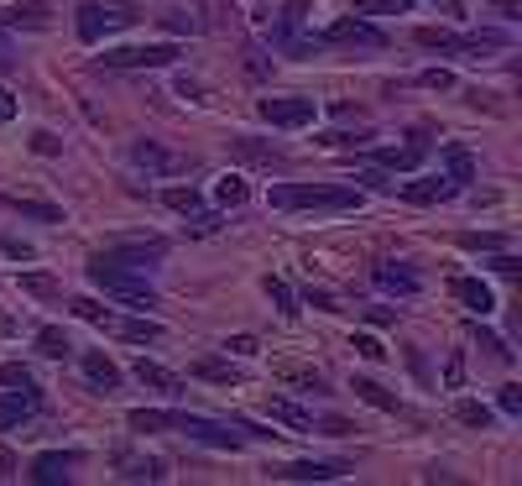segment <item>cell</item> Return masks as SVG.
Listing matches in <instances>:
<instances>
[{
    "label": "cell",
    "instance_id": "277c9868",
    "mask_svg": "<svg viewBox=\"0 0 522 486\" xmlns=\"http://www.w3.org/2000/svg\"><path fill=\"white\" fill-rule=\"evenodd\" d=\"M136 22V11L131 5H100V0H79V37L84 43H100L110 32H121V26Z\"/></svg>",
    "mask_w": 522,
    "mask_h": 486
},
{
    "label": "cell",
    "instance_id": "d6a6232c",
    "mask_svg": "<svg viewBox=\"0 0 522 486\" xmlns=\"http://www.w3.org/2000/svg\"><path fill=\"white\" fill-rule=\"evenodd\" d=\"M214 199H220L225 210H235V204H246V199H251L246 178H235V173H230V178H220V189H214Z\"/></svg>",
    "mask_w": 522,
    "mask_h": 486
},
{
    "label": "cell",
    "instance_id": "11a10c76",
    "mask_svg": "<svg viewBox=\"0 0 522 486\" xmlns=\"http://www.w3.org/2000/svg\"><path fill=\"white\" fill-rule=\"evenodd\" d=\"M319 434H350V423H345V419H324V423H319Z\"/></svg>",
    "mask_w": 522,
    "mask_h": 486
},
{
    "label": "cell",
    "instance_id": "52a82bcc",
    "mask_svg": "<svg viewBox=\"0 0 522 486\" xmlns=\"http://www.w3.org/2000/svg\"><path fill=\"white\" fill-rule=\"evenodd\" d=\"M256 110H261V121H267V126H282V131L309 126V121H313V100H309V94H267Z\"/></svg>",
    "mask_w": 522,
    "mask_h": 486
},
{
    "label": "cell",
    "instance_id": "681fc988",
    "mask_svg": "<svg viewBox=\"0 0 522 486\" xmlns=\"http://www.w3.org/2000/svg\"><path fill=\"white\" fill-rule=\"evenodd\" d=\"M5 68H16V47H11V37L0 32V74H5Z\"/></svg>",
    "mask_w": 522,
    "mask_h": 486
},
{
    "label": "cell",
    "instance_id": "9a60e30c",
    "mask_svg": "<svg viewBox=\"0 0 522 486\" xmlns=\"http://www.w3.org/2000/svg\"><path fill=\"white\" fill-rule=\"evenodd\" d=\"M5 26H21V32H47L53 26V5L47 0H16L5 11Z\"/></svg>",
    "mask_w": 522,
    "mask_h": 486
},
{
    "label": "cell",
    "instance_id": "7a4b0ae2",
    "mask_svg": "<svg viewBox=\"0 0 522 486\" xmlns=\"http://www.w3.org/2000/svg\"><path fill=\"white\" fill-rule=\"evenodd\" d=\"M267 199L271 210H355L360 189H350V183H277Z\"/></svg>",
    "mask_w": 522,
    "mask_h": 486
},
{
    "label": "cell",
    "instance_id": "30bf717a",
    "mask_svg": "<svg viewBox=\"0 0 522 486\" xmlns=\"http://www.w3.org/2000/svg\"><path fill=\"white\" fill-rule=\"evenodd\" d=\"M131 163H136L142 173H152V178H167V173H178V168H183V157H178V152H167V147H157L152 136L131 142Z\"/></svg>",
    "mask_w": 522,
    "mask_h": 486
},
{
    "label": "cell",
    "instance_id": "ee69618b",
    "mask_svg": "<svg viewBox=\"0 0 522 486\" xmlns=\"http://www.w3.org/2000/svg\"><path fill=\"white\" fill-rule=\"evenodd\" d=\"M497 408H501V413H507V419H517V413H522V387H501Z\"/></svg>",
    "mask_w": 522,
    "mask_h": 486
},
{
    "label": "cell",
    "instance_id": "ffe728a7",
    "mask_svg": "<svg viewBox=\"0 0 522 486\" xmlns=\"http://www.w3.org/2000/svg\"><path fill=\"white\" fill-rule=\"evenodd\" d=\"M282 476L288 481H340V476H350V465L345 461H292Z\"/></svg>",
    "mask_w": 522,
    "mask_h": 486
},
{
    "label": "cell",
    "instance_id": "836d02e7",
    "mask_svg": "<svg viewBox=\"0 0 522 486\" xmlns=\"http://www.w3.org/2000/svg\"><path fill=\"white\" fill-rule=\"evenodd\" d=\"M459 246H465V252H501V246H507V235H491V231H465V235H459Z\"/></svg>",
    "mask_w": 522,
    "mask_h": 486
},
{
    "label": "cell",
    "instance_id": "cb8c5ba5",
    "mask_svg": "<svg viewBox=\"0 0 522 486\" xmlns=\"http://www.w3.org/2000/svg\"><path fill=\"white\" fill-rule=\"evenodd\" d=\"M193 377H199V382H220V387H235L241 372H235L230 361H220V356H199V361H193Z\"/></svg>",
    "mask_w": 522,
    "mask_h": 486
},
{
    "label": "cell",
    "instance_id": "f907efd6",
    "mask_svg": "<svg viewBox=\"0 0 522 486\" xmlns=\"http://www.w3.org/2000/svg\"><path fill=\"white\" fill-rule=\"evenodd\" d=\"M235 429H246L251 440H277V434H271V429H261V423H251V419H235Z\"/></svg>",
    "mask_w": 522,
    "mask_h": 486
},
{
    "label": "cell",
    "instance_id": "ac0fdd59",
    "mask_svg": "<svg viewBox=\"0 0 522 486\" xmlns=\"http://www.w3.org/2000/svg\"><path fill=\"white\" fill-rule=\"evenodd\" d=\"M230 157H235V163H261V168H271V163H282V147H277V142H256V136H230Z\"/></svg>",
    "mask_w": 522,
    "mask_h": 486
},
{
    "label": "cell",
    "instance_id": "7402d4cb",
    "mask_svg": "<svg viewBox=\"0 0 522 486\" xmlns=\"http://www.w3.org/2000/svg\"><path fill=\"white\" fill-rule=\"evenodd\" d=\"M125 423H131L136 434H167V429L178 423V413H163V408H131Z\"/></svg>",
    "mask_w": 522,
    "mask_h": 486
},
{
    "label": "cell",
    "instance_id": "e0dca14e",
    "mask_svg": "<svg viewBox=\"0 0 522 486\" xmlns=\"http://www.w3.org/2000/svg\"><path fill=\"white\" fill-rule=\"evenodd\" d=\"M0 210L21 214V220H42V225H58L63 220L58 204H47V199H21V193H0Z\"/></svg>",
    "mask_w": 522,
    "mask_h": 486
},
{
    "label": "cell",
    "instance_id": "f5cc1de1",
    "mask_svg": "<svg viewBox=\"0 0 522 486\" xmlns=\"http://www.w3.org/2000/svg\"><path fill=\"white\" fill-rule=\"evenodd\" d=\"M303 303H313V309H340V303H334L330 293H319V288H309V293H303Z\"/></svg>",
    "mask_w": 522,
    "mask_h": 486
},
{
    "label": "cell",
    "instance_id": "8d00e7d4",
    "mask_svg": "<svg viewBox=\"0 0 522 486\" xmlns=\"http://www.w3.org/2000/svg\"><path fill=\"white\" fill-rule=\"evenodd\" d=\"M470 335H476V345H486V356H497V361H512V345H507V340L501 335H491V330H470Z\"/></svg>",
    "mask_w": 522,
    "mask_h": 486
},
{
    "label": "cell",
    "instance_id": "4dcf8cb0",
    "mask_svg": "<svg viewBox=\"0 0 522 486\" xmlns=\"http://www.w3.org/2000/svg\"><path fill=\"white\" fill-rule=\"evenodd\" d=\"M413 11V0H355V16H402Z\"/></svg>",
    "mask_w": 522,
    "mask_h": 486
},
{
    "label": "cell",
    "instance_id": "8fae6325",
    "mask_svg": "<svg viewBox=\"0 0 522 486\" xmlns=\"http://www.w3.org/2000/svg\"><path fill=\"white\" fill-rule=\"evenodd\" d=\"M42 408V392L37 387H21V392H0V429H16V423H26L32 413Z\"/></svg>",
    "mask_w": 522,
    "mask_h": 486
},
{
    "label": "cell",
    "instance_id": "7dc6e473",
    "mask_svg": "<svg viewBox=\"0 0 522 486\" xmlns=\"http://www.w3.org/2000/svg\"><path fill=\"white\" fill-rule=\"evenodd\" d=\"M163 26H167V32H199L204 22H199V16H183V11H172V16H163Z\"/></svg>",
    "mask_w": 522,
    "mask_h": 486
},
{
    "label": "cell",
    "instance_id": "1f68e13d",
    "mask_svg": "<svg viewBox=\"0 0 522 486\" xmlns=\"http://www.w3.org/2000/svg\"><path fill=\"white\" fill-rule=\"evenodd\" d=\"M115 330L125 340H163V324L157 319H115Z\"/></svg>",
    "mask_w": 522,
    "mask_h": 486
},
{
    "label": "cell",
    "instance_id": "bcb514c9",
    "mask_svg": "<svg viewBox=\"0 0 522 486\" xmlns=\"http://www.w3.org/2000/svg\"><path fill=\"white\" fill-rule=\"evenodd\" d=\"M246 68H251V79H267L271 64H267V53L261 47H246Z\"/></svg>",
    "mask_w": 522,
    "mask_h": 486
},
{
    "label": "cell",
    "instance_id": "ab89813d",
    "mask_svg": "<svg viewBox=\"0 0 522 486\" xmlns=\"http://www.w3.org/2000/svg\"><path fill=\"white\" fill-rule=\"evenodd\" d=\"M163 204H167V210H178V214H193V210H199V193H193V189H167Z\"/></svg>",
    "mask_w": 522,
    "mask_h": 486
},
{
    "label": "cell",
    "instance_id": "4fadbf2b",
    "mask_svg": "<svg viewBox=\"0 0 522 486\" xmlns=\"http://www.w3.org/2000/svg\"><path fill=\"white\" fill-rule=\"evenodd\" d=\"M136 382H142L146 392H157V398H183L188 387H183V377H172L167 366H157V361H136Z\"/></svg>",
    "mask_w": 522,
    "mask_h": 486
},
{
    "label": "cell",
    "instance_id": "6f0895ef",
    "mask_svg": "<svg viewBox=\"0 0 522 486\" xmlns=\"http://www.w3.org/2000/svg\"><path fill=\"white\" fill-rule=\"evenodd\" d=\"M5 256H16V262H26V256H32V246H26V241H5Z\"/></svg>",
    "mask_w": 522,
    "mask_h": 486
},
{
    "label": "cell",
    "instance_id": "8992f818",
    "mask_svg": "<svg viewBox=\"0 0 522 486\" xmlns=\"http://www.w3.org/2000/svg\"><path fill=\"white\" fill-rule=\"evenodd\" d=\"M104 256L121 262V267H136V273H152V267L167 256V241L163 235H121V241H110Z\"/></svg>",
    "mask_w": 522,
    "mask_h": 486
},
{
    "label": "cell",
    "instance_id": "f1b7e54d",
    "mask_svg": "<svg viewBox=\"0 0 522 486\" xmlns=\"http://www.w3.org/2000/svg\"><path fill=\"white\" fill-rule=\"evenodd\" d=\"M21 293H32V298H63V283H58V277H47V273H21Z\"/></svg>",
    "mask_w": 522,
    "mask_h": 486
},
{
    "label": "cell",
    "instance_id": "9f6ffc18",
    "mask_svg": "<svg viewBox=\"0 0 522 486\" xmlns=\"http://www.w3.org/2000/svg\"><path fill=\"white\" fill-rule=\"evenodd\" d=\"M178 94H183V100H193V105H199V100H204V94H199V84H193V79H178Z\"/></svg>",
    "mask_w": 522,
    "mask_h": 486
},
{
    "label": "cell",
    "instance_id": "c3c4849f",
    "mask_svg": "<svg viewBox=\"0 0 522 486\" xmlns=\"http://www.w3.org/2000/svg\"><path fill=\"white\" fill-rule=\"evenodd\" d=\"M444 382H449V387H459V382H465V356H459V351L444 361Z\"/></svg>",
    "mask_w": 522,
    "mask_h": 486
},
{
    "label": "cell",
    "instance_id": "e575fe53",
    "mask_svg": "<svg viewBox=\"0 0 522 486\" xmlns=\"http://www.w3.org/2000/svg\"><path fill=\"white\" fill-rule=\"evenodd\" d=\"M125 481H163V461H125Z\"/></svg>",
    "mask_w": 522,
    "mask_h": 486
},
{
    "label": "cell",
    "instance_id": "83f0119b",
    "mask_svg": "<svg viewBox=\"0 0 522 486\" xmlns=\"http://www.w3.org/2000/svg\"><path fill=\"white\" fill-rule=\"evenodd\" d=\"M74 314H79L84 324H94V330H115V314H110L104 303H94V298H74Z\"/></svg>",
    "mask_w": 522,
    "mask_h": 486
},
{
    "label": "cell",
    "instance_id": "680465c9",
    "mask_svg": "<svg viewBox=\"0 0 522 486\" xmlns=\"http://www.w3.org/2000/svg\"><path fill=\"white\" fill-rule=\"evenodd\" d=\"M0 476H16V455H11L5 444H0Z\"/></svg>",
    "mask_w": 522,
    "mask_h": 486
},
{
    "label": "cell",
    "instance_id": "4316f807",
    "mask_svg": "<svg viewBox=\"0 0 522 486\" xmlns=\"http://www.w3.org/2000/svg\"><path fill=\"white\" fill-rule=\"evenodd\" d=\"M413 43H418V47H438V53H455V47H459V32H449V26H418Z\"/></svg>",
    "mask_w": 522,
    "mask_h": 486
},
{
    "label": "cell",
    "instance_id": "3957f363",
    "mask_svg": "<svg viewBox=\"0 0 522 486\" xmlns=\"http://www.w3.org/2000/svg\"><path fill=\"white\" fill-rule=\"evenodd\" d=\"M178 43H136V47H104L100 68H115V74H131V68H172L178 64Z\"/></svg>",
    "mask_w": 522,
    "mask_h": 486
},
{
    "label": "cell",
    "instance_id": "d6986e66",
    "mask_svg": "<svg viewBox=\"0 0 522 486\" xmlns=\"http://www.w3.org/2000/svg\"><path fill=\"white\" fill-rule=\"evenodd\" d=\"M84 382H89L94 392H115V387H121V366L104 356V351H89V356H84Z\"/></svg>",
    "mask_w": 522,
    "mask_h": 486
},
{
    "label": "cell",
    "instance_id": "74e56055",
    "mask_svg": "<svg viewBox=\"0 0 522 486\" xmlns=\"http://www.w3.org/2000/svg\"><path fill=\"white\" fill-rule=\"evenodd\" d=\"M455 413H459V423H470V429H491V408H486V402H459Z\"/></svg>",
    "mask_w": 522,
    "mask_h": 486
},
{
    "label": "cell",
    "instance_id": "484cf974",
    "mask_svg": "<svg viewBox=\"0 0 522 486\" xmlns=\"http://www.w3.org/2000/svg\"><path fill=\"white\" fill-rule=\"evenodd\" d=\"M350 387H355V398H360V402H371V408H381V413H397V392H387L381 382H371V377H355Z\"/></svg>",
    "mask_w": 522,
    "mask_h": 486
},
{
    "label": "cell",
    "instance_id": "6da1fadb",
    "mask_svg": "<svg viewBox=\"0 0 522 486\" xmlns=\"http://www.w3.org/2000/svg\"><path fill=\"white\" fill-rule=\"evenodd\" d=\"M89 283L94 288H104L110 298H121L125 309H157V293H152V283H146V273H136V267H121V262H110V256H94L89 262Z\"/></svg>",
    "mask_w": 522,
    "mask_h": 486
},
{
    "label": "cell",
    "instance_id": "db71d44e",
    "mask_svg": "<svg viewBox=\"0 0 522 486\" xmlns=\"http://www.w3.org/2000/svg\"><path fill=\"white\" fill-rule=\"evenodd\" d=\"M355 178H360V189H392V183H387L381 173H355Z\"/></svg>",
    "mask_w": 522,
    "mask_h": 486
},
{
    "label": "cell",
    "instance_id": "816d5d0a",
    "mask_svg": "<svg viewBox=\"0 0 522 486\" xmlns=\"http://www.w3.org/2000/svg\"><path fill=\"white\" fill-rule=\"evenodd\" d=\"M11 115H16V94H11V89H0V126H5Z\"/></svg>",
    "mask_w": 522,
    "mask_h": 486
},
{
    "label": "cell",
    "instance_id": "f35d334b",
    "mask_svg": "<svg viewBox=\"0 0 522 486\" xmlns=\"http://www.w3.org/2000/svg\"><path fill=\"white\" fill-rule=\"evenodd\" d=\"M0 387H11V392H21V387H32V372H26L21 361H5V366H0Z\"/></svg>",
    "mask_w": 522,
    "mask_h": 486
},
{
    "label": "cell",
    "instance_id": "7c38bea8",
    "mask_svg": "<svg viewBox=\"0 0 522 486\" xmlns=\"http://www.w3.org/2000/svg\"><path fill=\"white\" fill-rule=\"evenodd\" d=\"M371 283L381 288V293H397V298H413L418 293V273H413V267H402V262H376Z\"/></svg>",
    "mask_w": 522,
    "mask_h": 486
},
{
    "label": "cell",
    "instance_id": "94428289",
    "mask_svg": "<svg viewBox=\"0 0 522 486\" xmlns=\"http://www.w3.org/2000/svg\"><path fill=\"white\" fill-rule=\"evenodd\" d=\"M428 5H444V11H455L459 16V0H428Z\"/></svg>",
    "mask_w": 522,
    "mask_h": 486
},
{
    "label": "cell",
    "instance_id": "d4e9b609",
    "mask_svg": "<svg viewBox=\"0 0 522 486\" xmlns=\"http://www.w3.org/2000/svg\"><path fill=\"white\" fill-rule=\"evenodd\" d=\"M444 178H449V183H455V189H465V183H470V178H476V157H470V152L465 147H444Z\"/></svg>",
    "mask_w": 522,
    "mask_h": 486
},
{
    "label": "cell",
    "instance_id": "f546056e",
    "mask_svg": "<svg viewBox=\"0 0 522 486\" xmlns=\"http://www.w3.org/2000/svg\"><path fill=\"white\" fill-rule=\"evenodd\" d=\"M37 351H42V356H53V361H63V356H68V335H63L58 324H42V330H37Z\"/></svg>",
    "mask_w": 522,
    "mask_h": 486
},
{
    "label": "cell",
    "instance_id": "9c48e42d",
    "mask_svg": "<svg viewBox=\"0 0 522 486\" xmlns=\"http://www.w3.org/2000/svg\"><path fill=\"white\" fill-rule=\"evenodd\" d=\"M178 434H188V440L209 444V450H241V434L235 429H225V423H209L199 419V413H178V423H172Z\"/></svg>",
    "mask_w": 522,
    "mask_h": 486
},
{
    "label": "cell",
    "instance_id": "f6af8a7d",
    "mask_svg": "<svg viewBox=\"0 0 522 486\" xmlns=\"http://www.w3.org/2000/svg\"><path fill=\"white\" fill-rule=\"evenodd\" d=\"M350 345H355V351H360V356H366V361H381V356H387V345H381V340H376V335H355Z\"/></svg>",
    "mask_w": 522,
    "mask_h": 486
},
{
    "label": "cell",
    "instance_id": "7bdbcfd3",
    "mask_svg": "<svg viewBox=\"0 0 522 486\" xmlns=\"http://www.w3.org/2000/svg\"><path fill=\"white\" fill-rule=\"evenodd\" d=\"M225 351H230V356H256V351H261V340H256V335H230Z\"/></svg>",
    "mask_w": 522,
    "mask_h": 486
},
{
    "label": "cell",
    "instance_id": "ba28073f",
    "mask_svg": "<svg viewBox=\"0 0 522 486\" xmlns=\"http://www.w3.org/2000/svg\"><path fill=\"white\" fill-rule=\"evenodd\" d=\"M376 168H392V173H413L423 157H428V131H413L408 136V147H371L366 152Z\"/></svg>",
    "mask_w": 522,
    "mask_h": 486
},
{
    "label": "cell",
    "instance_id": "60d3db41",
    "mask_svg": "<svg viewBox=\"0 0 522 486\" xmlns=\"http://www.w3.org/2000/svg\"><path fill=\"white\" fill-rule=\"evenodd\" d=\"M32 152H37V157H58L63 142L53 136V131H32Z\"/></svg>",
    "mask_w": 522,
    "mask_h": 486
},
{
    "label": "cell",
    "instance_id": "5bb4252c",
    "mask_svg": "<svg viewBox=\"0 0 522 486\" xmlns=\"http://www.w3.org/2000/svg\"><path fill=\"white\" fill-rule=\"evenodd\" d=\"M79 465V455L74 450H47V455H37L32 461V481H42V486H58V481H68V471Z\"/></svg>",
    "mask_w": 522,
    "mask_h": 486
},
{
    "label": "cell",
    "instance_id": "d590c367",
    "mask_svg": "<svg viewBox=\"0 0 522 486\" xmlns=\"http://www.w3.org/2000/svg\"><path fill=\"white\" fill-rule=\"evenodd\" d=\"M267 298H271V303H277V309H282V314H298V303H292V288H288V283H282V277H267Z\"/></svg>",
    "mask_w": 522,
    "mask_h": 486
},
{
    "label": "cell",
    "instance_id": "b9f144b4",
    "mask_svg": "<svg viewBox=\"0 0 522 486\" xmlns=\"http://www.w3.org/2000/svg\"><path fill=\"white\" fill-rule=\"evenodd\" d=\"M418 84L423 89H455V74H449V68H428V74H418Z\"/></svg>",
    "mask_w": 522,
    "mask_h": 486
},
{
    "label": "cell",
    "instance_id": "44dd1931",
    "mask_svg": "<svg viewBox=\"0 0 522 486\" xmlns=\"http://www.w3.org/2000/svg\"><path fill=\"white\" fill-rule=\"evenodd\" d=\"M449 193H459L444 173H434V178H413V183H402V199L408 204H438V199H449Z\"/></svg>",
    "mask_w": 522,
    "mask_h": 486
},
{
    "label": "cell",
    "instance_id": "5b68a950",
    "mask_svg": "<svg viewBox=\"0 0 522 486\" xmlns=\"http://www.w3.org/2000/svg\"><path fill=\"white\" fill-rule=\"evenodd\" d=\"M366 47V53H381L387 47V32L381 26H371L366 16H340L334 26H324V37H319V47Z\"/></svg>",
    "mask_w": 522,
    "mask_h": 486
},
{
    "label": "cell",
    "instance_id": "91938a15",
    "mask_svg": "<svg viewBox=\"0 0 522 486\" xmlns=\"http://www.w3.org/2000/svg\"><path fill=\"white\" fill-rule=\"evenodd\" d=\"M497 11L507 16V22H517V16H522V11H517V0H497Z\"/></svg>",
    "mask_w": 522,
    "mask_h": 486
},
{
    "label": "cell",
    "instance_id": "603a6c76",
    "mask_svg": "<svg viewBox=\"0 0 522 486\" xmlns=\"http://www.w3.org/2000/svg\"><path fill=\"white\" fill-rule=\"evenodd\" d=\"M267 413L277 423H288L292 434H309V429H313V413H309V408H298V402H288V398H271Z\"/></svg>",
    "mask_w": 522,
    "mask_h": 486
},
{
    "label": "cell",
    "instance_id": "2e32d148",
    "mask_svg": "<svg viewBox=\"0 0 522 486\" xmlns=\"http://www.w3.org/2000/svg\"><path fill=\"white\" fill-rule=\"evenodd\" d=\"M449 293H455L459 303L470 309V314H480V319L497 309V293H491V288H486L480 277H455V283H449Z\"/></svg>",
    "mask_w": 522,
    "mask_h": 486
}]
</instances>
